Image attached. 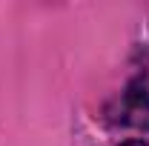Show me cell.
<instances>
[{
    "label": "cell",
    "instance_id": "obj_1",
    "mask_svg": "<svg viewBox=\"0 0 149 146\" xmlns=\"http://www.w3.org/2000/svg\"><path fill=\"white\" fill-rule=\"evenodd\" d=\"M120 120L132 126H149V89L132 83L120 100Z\"/></svg>",
    "mask_w": 149,
    "mask_h": 146
},
{
    "label": "cell",
    "instance_id": "obj_2",
    "mask_svg": "<svg viewBox=\"0 0 149 146\" xmlns=\"http://www.w3.org/2000/svg\"><path fill=\"white\" fill-rule=\"evenodd\" d=\"M120 146H149V143H143V140H126V143H120Z\"/></svg>",
    "mask_w": 149,
    "mask_h": 146
}]
</instances>
